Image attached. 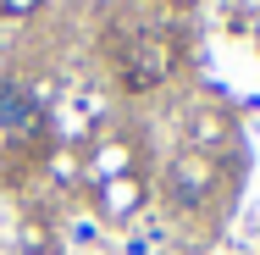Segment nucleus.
<instances>
[{"mask_svg":"<svg viewBox=\"0 0 260 255\" xmlns=\"http://www.w3.org/2000/svg\"><path fill=\"white\" fill-rule=\"evenodd\" d=\"M210 189H216V166L200 161V155H177L166 166V200L177 211H200L210 200Z\"/></svg>","mask_w":260,"mask_h":255,"instance_id":"f257e3e1","label":"nucleus"},{"mask_svg":"<svg viewBox=\"0 0 260 255\" xmlns=\"http://www.w3.org/2000/svg\"><path fill=\"white\" fill-rule=\"evenodd\" d=\"M0 128H6V133H34V128H39V89H28V83H0Z\"/></svg>","mask_w":260,"mask_h":255,"instance_id":"f03ea898","label":"nucleus"},{"mask_svg":"<svg viewBox=\"0 0 260 255\" xmlns=\"http://www.w3.org/2000/svg\"><path fill=\"white\" fill-rule=\"evenodd\" d=\"M139 205V183L133 178H105V211L111 216H122V211H133Z\"/></svg>","mask_w":260,"mask_h":255,"instance_id":"7ed1b4c3","label":"nucleus"},{"mask_svg":"<svg viewBox=\"0 0 260 255\" xmlns=\"http://www.w3.org/2000/svg\"><path fill=\"white\" fill-rule=\"evenodd\" d=\"M34 6H39V0H6V17H28Z\"/></svg>","mask_w":260,"mask_h":255,"instance_id":"20e7f679","label":"nucleus"},{"mask_svg":"<svg viewBox=\"0 0 260 255\" xmlns=\"http://www.w3.org/2000/svg\"><path fill=\"white\" fill-rule=\"evenodd\" d=\"M255 39H260V22H255Z\"/></svg>","mask_w":260,"mask_h":255,"instance_id":"39448f33","label":"nucleus"}]
</instances>
